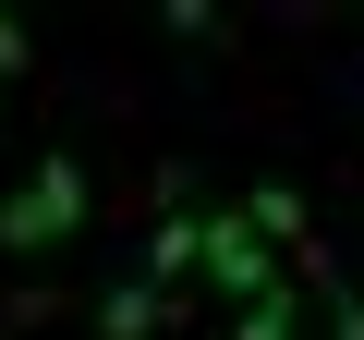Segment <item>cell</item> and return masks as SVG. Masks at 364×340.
<instances>
[{"label": "cell", "mask_w": 364, "mask_h": 340, "mask_svg": "<svg viewBox=\"0 0 364 340\" xmlns=\"http://www.w3.org/2000/svg\"><path fill=\"white\" fill-rule=\"evenodd\" d=\"M73 219H85V158H73V146H49L25 183H13V207H0V255H49Z\"/></svg>", "instance_id": "6da1fadb"}, {"label": "cell", "mask_w": 364, "mask_h": 340, "mask_svg": "<svg viewBox=\"0 0 364 340\" xmlns=\"http://www.w3.org/2000/svg\"><path fill=\"white\" fill-rule=\"evenodd\" d=\"M207 280H219L243 316H255V304H279V255H267V231H255L243 207H219V219H207Z\"/></svg>", "instance_id": "7a4b0ae2"}, {"label": "cell", "mask_w": 364, "mask_h": 340, "mask_svg": "<svg viewBox=\"0 0 364 340\" xmlns=\"http://www.w3.org/2000/svg\"><path fill=\"white\" fill-rule=\"evenodd\" d=\"M243 219H255L267 243H291V255H304V195H291V183H255V195H243Z\"/></svg>", "instance_id": "3957f363"}, {"label": "cell", "mask_w": 364, "mask_h": 340, "mask_svg": "<svg viewBox=\"0 0 364 340\" xmlns=\"http://www.w3.org/2000/svg\"><path fill=\"white\" fill-rule=\"evenodd\" d=\"M146 328H158V292H146V280H134V292H109V304H97V340H146Z\"/></svg>", "instance_id": "277c9868"}, {"label": "cell", "mask_w": 364, "mask_h": 340, "mask_svg": "<svg viewBox=\"0 0 364 340\" xmlns=\"http://www.w3.org/2000/svg\"><path fill=\"white\" fill-rule=\"evenodd\" d=\"M146 255H158V267H207V219H158Z\"/></svg>", "instance_id": "5b68a950"}, {"label": "cell", "mask_w": 364, "mask_h": 340, "mask_svg": "<svg viewBox=\"0 0 364 340\" xmlns=\"http://www.w3.org/2000/svg\"><path fill=\"white\" fill-rule=\"evenodd\" d=\"M37 61V37H25V13H0V73H25Z\"/></svg>", "instance_id": "8992f818"}, {"label": "cell", "mask_w": 364, "mask_h": 340, "mask_svg": "<svg viewBox=\"0 0 364 340\" xmlns=\"http://www.w3.org/2000/svg\"><path fill=\"white\" fill-rule=\"evenodd\" d=\"M231 340H291V304H255V316H243Z\"/></svg>", "instance_id": "52a82bcc"}, {"label": "cell", "mask_w": 364, "mask_h": 340, "mask_svg": "<svg viewBox=\"0 0 364 340\" xmlns=\"http://www.w3.org/2000/svg\"><path fill=\"white\" fill-rule=\"evenodd\" d=\"M328 340H364V304H352L340 280H328Z\"/></svg>", "instance_id": "ba28073f"}]
</instances>
